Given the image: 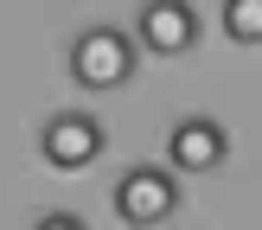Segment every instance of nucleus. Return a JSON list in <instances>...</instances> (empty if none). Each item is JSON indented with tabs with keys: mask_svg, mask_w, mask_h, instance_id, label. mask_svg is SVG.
I'll list each match as a JSON object with an SVG mask.
<instances>
[{
	"mask_svg": "<svg viewBox=\"0 0 262 230\" xmlns=\"http://www.w3.org/2000/svg\"><path fill=\"white\" fill-rule=\"evenodd\" d=\"M224 38L230 45H262V0H224Z\"/></svg>",
	"mask_w": 262,
	"mask_h": 230,
	"instance_id": "obj_6",
	"label": "nucleus"
},
{
	"mask_svg": "<svg viewBox=\"0 0 262 230\" xmlns=\"http://www.w3.org/2000/svg\"><path fill=\"white\" fill-rule=\"evenodd\" d=\"M102 122L83 109H58L45 115V128H38V153H45V166H58V173H77V166H90L102 153Z\"/></svg>",
	"mask_w": 262,
	"mask_h": 230,
	"instance_id": "obj_3",
	"label": "nucleus"
},
{
	"mask_svg": "<svg viewBox=\"0 0 262 230\" xmlns=\"http://www.w3.org/2000/svg\"><path fill=\"white\" fill-rule=\"evenodd\" d=\"M224 153L230 134L217 115H179L166 134V166H179V173H211V166H224Z\"/></svg>",
	"mask_w": 262,
	"mask_h": 230,
	"instance_id": "obj_5",
	"label": "nucleus"
},
{
	"mask_svg": "<svg viewBox=\"0 0 262 230\" xmlns=\"http://www.w3.org/2000/svg\"><path fill=\"white\" fill-rule=\"evenodd\" d=\"M38 230H83V217H71V211H45V217H38Z\"/></svg>",
	"mask_w": 262,
	"mask_h": 230,
	"instance_id": "obj_7",
	"label": "nucleus"
},
{
	"mask_svg": "<svg viewBox=\"0 0 262 230\" xmlns=\"http://www.w3.org/2000/svg\"><path fill=\"white\" fill-rule=\"evenodd\" d=\"M135 45L154 51V58H179V51L199 45V13L192 0H147L135 13Z\"/></svg>",
	"mask_w": 262,
	"mask_h": 230,
	"instance_id": "obj_4",
	"label": "nucleus"
},
{
	"mask_svg": "<svg viewBox=\"0 0 262 230\" xmlns=\"http://www.w3.org/2000/svg\"><path fill=\"white\" fill-rule=\"evenodd\" d=\"M109 198H115V217H122V224L154 230V224H166V217H179V173L173 166H128Z\"/></svg>",
	"mask_w": 262,
	"mask_h": 230,
	"instance_id": "obj_2",
	"label": "nucleus"
},
{
	"mask_svg": "<svg viewBox=\"0 0 262 230\" xmlns=\"http://www.w3.org/2000/svg\"><path fill=\"white\" fill-rule=\"evenodd\" d=\"M71 77H77V89H122L128 77L141 71V45H135V32H122V26H83V32L71 38Z\"/></svg>",
	"mask_w": 262,
	"mask_h": 230,
	"instance_id": "obj_1",
	"label": "nucleus"
}]
</instances>
